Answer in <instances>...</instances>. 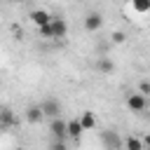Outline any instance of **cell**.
<instances>
[{
	"mask_svg": "<svg viewBox=\"0 0 150 150\" xmlns=\"http://www.w3.org/2000/svg\"><path fill=\"white\" fill-rule=\"evenodd\" d=\"M42 108L40 105H28L26 108V120L30 122V124H38V122H42Z\"/></svg>",
	"mask_w": 150,
	"mask_h": 150,
	"instance_id": "30bf717a",
	"label": "cell"
},
{
	"mask_svg": "<svg viewBox=\"0 0 150 150\" xmlns=\"http://www.w3.org/2000/svg\"><path fill=\"white\" fill-rule=\"evenodd\" d=\"M30 21H33L35 26H45V23L52 21V14L45 12V9H33V12H30Z\"/></svg>",
	"mask_w": 150,
	"mask_h": 150,
	"instance_id": "52a82bcc",
	"label": "cell"
},
{
	"mask_svg": "<svg viewBox=\"0 0 150 150\" xmlns=\"http://www.w3.org/2000/svg\"><path fill=\"white\" fill-rule=\"evenodd\" d=\"M80 124H82V129H84V131L94 129V127H96V115H94L91 110H84V112H82V117H80Z\"/></svg>",
	"mask_w": 150,
	"mask_h": 150,
	"instance_id": "7c38bea8",
	"label": "cell"
},
{
	"mask_svg": "<svg viewBox=\"0 0 150 150\" xmlns=\"http://www.w3.org/2000/svg\"><path fill=\"white\" fill-rule=\"evenodd\" d=\"M96 70H98V73H103V75H108V73H112V70H115V61H112V59H108V56H101V59L96 61Z\"/></svg>",
	"mask_w": 150,
	"mask_h": 150,
	"instance_id": "8fae6325",
	"label": "cell"
},
{
	"mask_svg": "<svg viewBox=\"0 0 150 150\" xmlns=\"http://www.w3.org/2000/svg\"><path fill=\"white\" fill-rule=\"evenodd\" d=\"M7 2H26V0H7Z\"/></svg>",
	"mask_w": 150,
	"mask_h": 150,
	"instance_id": "d6986e66",
	"label": "cell"
},
{
	"mask_svg": "<svg viewBox=\"0 0 150 150\" xmlns=\"http://www.w3.org/2000/svg\"><path fill=\"white\" fill-rule=\"evenodd\" d=\"M16 124V117H14V110L12 108H0V129H9Z\"/></svg>",
	"mask_w": 150,
	"mask_h": 150,
	"instance_id": "8992f818",
	"label": "cell"
},
{
	"mask_svg": "<svg viewBox=\"0 0 150 150\" xmlns=\"http://www.w3.org/2000/svg\"><path fill=\"white\" fill-rule=\"evenodd\" d=\"M127 40V33L124 30H112V35H110V42H115V45H122Z\"/></svg>",
	"mask_w": 150,
	"mask_h": 150,
	"instance_id": "9a60e30c",
	"label": "cell"
},
{
	"mask_svg": "<svg viewBox=\"0 0 150 150\" xmlns=\"http://www.w3.org/2000/svg\"><path fill=\"white\" fill-rule=\"evenodd\" d=\"M52 136L56 138V141H63L66 138V122L63 120H59V117H54V122H52Z\"/></svg>",
	"mask_w": 150,
	"mask_h": 150,
	"instance_id": "ba28073f",
	"label": "cell"
},
{
	"mask_svg": "<svg viewBox=\"0 0 150 150\" xmlns=\"http://www.w3.org/2000/svg\"><path fill=\"white\" fill-rule=\"evenodd\" d=\"M82 124H80V120H70V122H66V136H70V138H80L82 136Z\"/></svg>",
	"mask_w": 150,
	"mask_h": 150,
	"instance_id": "9c48e42d",
	"label": "cell"
},
{
	"mask_svg": "<svg viewBox=\"0 0 150 150\" xmlns=\"http://www.w3.org/2000/svg\"><path fill=\"white\" fill-rule=\"evenodd\" d=\"M12 30H14V38H16V40H21V38H23V30H21V28H19L16 23L12 26Z\"/></svg>",
	"mask_w": 150,
	"mask_h": 150,
	"instance_id": "ac0fdd59",
	"label": "cell"
},
{
	"mask_svg": "<svg viewBox=\"0 0 150 150\" xmlns=\"http://www.w3.org/2000/svg\"><path fill=\"white\" fill-rule=\"evenodd\" d=\"M101 143H103L105 148H110V150H120V148H122V138H120V134L112 131V129L101 131Z\"/></svg>",
	"mask_w": 150,
	"mask_h": 150,
	"instance_id": "7a4b0ae2",
	"label": "cell"
},
{
	"mask_svg": "<svg viewBox=\"0 0 150 150\" xmlns=\"http://www.w3.org/2000/svg\"><path fill=\"white\" fill-rule=\"evenodd\" d=\"M103 26V16L98 14V12H89L87 16H84V28L89 30V33H94V30H98Z\"/></svg>",
	"mask_w": 150,
	"mask_h": 150,
	"instance_id": "5b68a950",
	"label": "cell"
},
{
	"mask_svg": "<svg viewBox=\"0 0 150 150\" xmlns=\"http://www.w3.org/2000/svg\"><path fill=\"white\" fill-rule=\"evenodd\" d=\"M38 30H40V35H42V38H52V26H49V23L38 26Z\"/></svg>",
	"mask_w": 150,
	"mask_h": 150,
	"instance_id": "2e32d148",
	"label": "cell"
},
{
	"mask_svg": "<svg viewBox=\"0 0 150 150\" xmlns=\"http://www.w3.org/2000/svg\"><path fill=\"white\" fill-rule=\"evenodd\" d=\"M138 89H141V94H143V96H148V94H150V82H148V80H143V82L138 84Z\"/></svg>",
	"mask_w": 150,
	"mask_h": 150,
	"instance_id": "e0dca14e",
	"label": "cell"
},
{
	"mask_svg": "<svg viewBox=\"0 0 150 150\" xmlns=\"http://www.w3.org/2000/svg\"><path fill=\"white\" fill-rule=\"evenodd\" d=\"M127 108H129L131 112H143V110L148 108V98H145L143 94H129V96H127Z\"/></svg>",
	"mask_w": 150,
	"mask_h": 150,
	"instance_id": "3957f363",
	"label": "cell"
},
{
	"mask_svg": "<svg viewBox=\"0 0 150 150\" xmlns=\"http://www.w3.org/2000/svg\"><path fill=\"white\" fill-rule=\"evenodd\" d=\"M122 145H127L129 150H143V143L138 138H134V136H129L127 141H122Z\"/></svg>",
	"mask_w": 150,
	"mask_h": 150,
	"instance_id": "5bb4252c",
	"label": "cell"
},
{
	"mask_svg": "<svg viewBox=\"0 0 150 150\" xmlns=\"http://www.w3.org/2000/svg\"><path fill=\"white\" fill-rule=\"evenodd\" d=\"M40 108H42V115H45V117H59V112H61V103H59V98H54V96H47V98L40 103Z\"/></svg>",
	"mask_w": 150,
	"mask_h": 150,
	"instance_id": "6da1fadb",
	"label": "cell"
},
{
	"mask_svg": "<svg viewBox=\"0 0 150 150\" xmlns=\"http://www.w3.org/2000/svg\"><path fill=\"white\" fill-rule=\"evenodd\" d=\"M49 26H52V38H66V33H68V23H66L61 16H52Z\"/></svg>",
	"mask_w": 150,
	"mask_h": 150,
	"instance_id": "277c9868",
	"label": "cell"
},
{
	"mask_svg": "<svg viewBox=\"0 0 150 150\" xmlns=\"http://www.w3.org/2000/svg\"><path fill=\"white\" fill-rule=\"evenodd\" d=\"M131 5H134V9L138 14H145L150 9V0H131Z\"/></svg>",
	"mask_w": 150,
	"mask_h": 150,
	"instance_id": "4fadbf2b",
	"label": "cell"
}]
</instances>
